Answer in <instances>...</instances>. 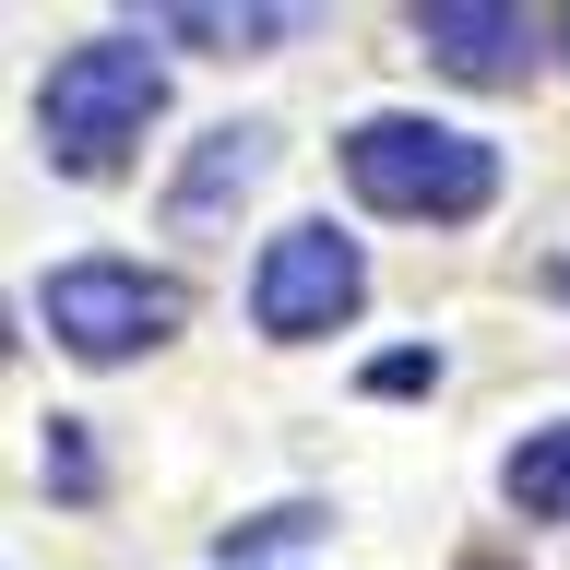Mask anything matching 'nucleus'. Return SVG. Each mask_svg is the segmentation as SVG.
<instances>
[{
    "instance_id": "obj_5",
    "label": "nucleus",
    "mask_w": 570,
    "mask_h": 570,
    "mask_svg": "<svg viewBox=\"0 0 570 570\" xmlns=\"http://www.w3.org/2000/svg\"><path fill=\"white\" fill-rule=\"evenodd\" d=\"M416 48L440 71H463V83H523V71H534V24H523V12H488V0H428Z\"/></svg>"
},
{
    "instance_id": "obj_7",
    "label": "nucleus",
    "mask_w": 570,
    "mask_h": 570,
    "mask_svg": "<svg viewBox=\"0 0 570 570\" xmlns=\"http://www.w3.org/2000/svg\"><path fill=\"white\" fill-rule=\"evenodd\" d=\"M499 488H511V511H534V523H570V428H534L523 452L499 463Z\"/></svg>"
},
{
    "instance_id": "obj_8",
    "label": "nucleus",
    "mask_w": 570,
    "mask_h": 570,
    "mask_svg": "<svg viewBox=\"0 0 570 570\" xmlns=\"http://www.w3.org/2000/svg\"><path fill=\"white\" fill-rule=\"evenodd\" d=\"M155 36H190V48H214V60H249L262 36H285V12H203V0H167Z\"/></svg>"
},
{
    "instance_id": "obj_3",
    "label": "nucleus",
    "mask_w": 570,
    "mask_h": 570,
    "mask_svg": "<svg viewBox=\"0 0 570 570\" xmlns=\"http://www.w3.org/2000/svg\"><path fill=\"white\" fill-rule=\"evenodd\" d=\"M36 321H48L83 368H119V356L167 345L178 321H190V297H178L167 274H142V262H60V274L36 285Z\"/></svg>"
},
{
    "instance_id": "obj_1",
    "label": "nucleus",
    "mask_w": 570,
    "mask_h": 570,
    "mask_svg": "<svg viewBox=\"0 0 570 570\" xmlns=\"http://www.w3.org/2000/svg\"><path fill=\"white\" fill-rule=\"evenodd\" d=\"M345 178L368 214H404V226H475L499 203V155L452 119H404V107H368L345 131Z\"/></svg>"
},
{
    "instance_id": "obj_2",
    "label": "nucleus",
    "mask_w": 570,
    "mask_h": 570,
    "mask_svg": "<svg viewBox=\"0 0 570 570\" xmlns=\"http://www.w3.org/2000/svg\"><path fill=\"white\" fill-rule=\"evenodd\" d=\"M155 107H167V71L142 36H83L48 83H36V142H48V167L60 178H107L155 131Z\"/></svg>"
},
{
    "instance_id": "obj_11",
    "label": "nucleus",
    "mask_w": 570,
    "mask_h": 570,
    "mask_svg": "<svg viewBox=\"0 0 570 570\" xmlns=\"http://www.w3.org/2000/svg\"><path fill=\"white\" fill-rule=\"evenodd\" d=\"M559 36H570V24H559Z\"/></svg>"
},
{
    "instance_id": "obj_9",
    "label": "nucleus",
    "mask_w": 570,
    "mask_h": 570,
    "mask_svg": "<svg viewBox=\"0 0 570 570\" xmlns=\"http://www.w3.org/2000/svg\"><path fill=\"white\" fill-rule=\"evenodd\" d=\"M48 488H60V499L96 488V452H83V428H71V416H48Z\"/></svg>"
},
{
    "instance_id": "obj_6",
    "label": "nucleus",
    "mask_w": 570,
    "mask_h": 570,
    "mask_svg": "<svg viewBox=\"0 0 570 570\" xmlns=\"http://www.w3.org/2000/svg\"><path fill=\"white\" fill-rule=\"evenodd\" d=\"M262 167H274V131H262V119H226V131L190 142V167H178L167 214H178V226H214L226 203H249V190H262Z\"/></svg>"
},
{
    "instance_id": "obj_10",
    "label": "nucleus",
    "mask_w": 570,
    "mask_h": 570,
    "mask_svg": "<svg viewBox=\"0 0 570 570\" xmlns=\"http://www.w3.org/2000/svg\"><path fill=\"white\" fill-rule=\"evenodd\" d=\"M368 381H381V392H428V381H440V356H416V345H404V356H381Z\"/></svg>"
},
{
    "instance_id": "obj_4",
    "label": "nucleus",
    "mask_w": 570,
    "mask_h": 570,
    "mask_svg": "<svg viewBox=\"0 0 570 570\" xmlns=\"http://www.w3.org/2000/svg\"><path fill=\"white\" fill-rule=\"evenodd\" d=\"M368 309V262H356L345 226H285L262 249V274H249V321L274 333V345H321V333H345Z\"/></svg>"
}]
</instances>
